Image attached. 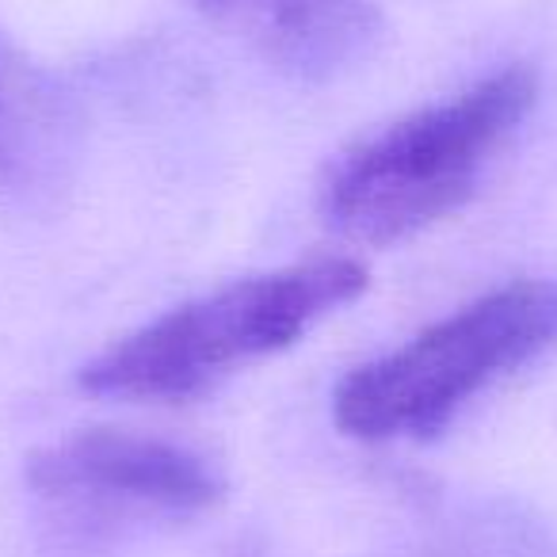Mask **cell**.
Listing matches in <instances>:
<instances>
[{
  "instance_id": "1",
  "label": "cell",
  "mask_w": 557,
  "mask_h": 557,
  "mask_svg": "<svg viewBox=\"0 0 557 557\" xmlns=\"http://www.w3.org/2000/svg\"><path fill=\"white\" fill-rule=\"evenodd\" d=\"M367 283L356 256H310L233 278L103 348L81 367V386L126 401H187L237 367L295 348L318 321L356 302Z\"/></svg>"
},
{
  "instance_id": "2",
  "label": "cell",
  "mask_w": 557,
  "mask_h": 557,
  "mask_svg": "<svg viewBox=\"0 0 557 557\" xmlns=\"http://www.w3.org/2000/svg\"><path fill=\"white\" fill-rule=\"evenodd\" d=\"M539 100V73L508 65L466 92L397 119L341 157L321 214L359 245H397L455 214Z\"/></svg>"
},
{
  "instance_id": "3",
  "label": "cell",
  "mask_w": 557,
  "mask_h": 557,
  "mask_svg": "<svg viewBox=\"0 0 557 557\" xmlns=\"http://www.w3.org/2000/svg\"><path fill=\"white\" fill-rule=\"evenodd\" d=\"M557 344V283L516 278L344 374L333 420L363 443L432 440L496 379Z\"/></svg>"
},
{
  "instance_id": "4",
  "label": "cell",
  "mask_w": 557,
  "mask_h": 557,
  "mask_svg": "<svg viewBox=\"0 0 557 557\" xmlns=\"http://www.w3.org/2000/svg\"><path fill=\"white\" fill-rule=\"evenodd\" d=\"M35 493L195 516L222 504L225 478L199 450L126 428H85L27 458Z\"/></svg>"
},
{
  "instance_id": "5",
  "label": "cell",
  "mask_w": 557,
  "mask_h": 557,
  "mask_svg": "<svg viewBox=\"0 0 557 557\" xmlns=\"http://www.w3.org/2000/svg\"><path fill=\"white\" fill-rule=\"evenodd\" d=\"M271 62L298 73H333L379 39V12L367 0H195Z\"/></svg>"
},
{
  "instance_id": "6",
  "label": "cell",
  "mask_w": 557,
  "mask_h": 557,
  "mask_svg": "<svg viewBox=\"0 0 557 557\" xmlns=\"http://www.w3.org/2000/svg\"><path fill=\"white\" fill-rule=\"evenodd\" d=\"M0 138H4V73H0Z\"/></svg>"
}]
</instances>
